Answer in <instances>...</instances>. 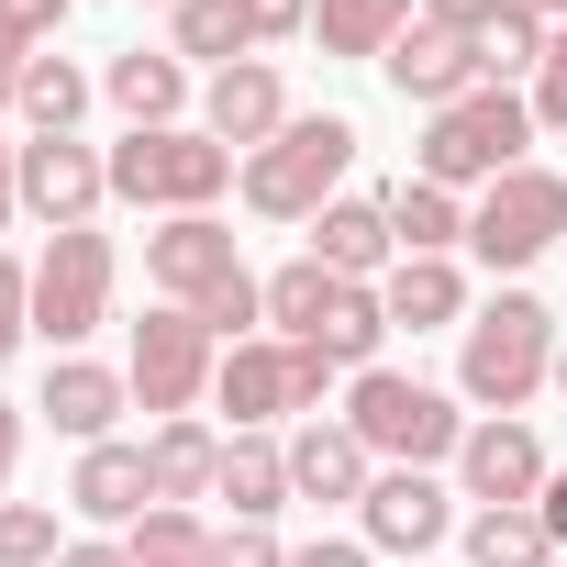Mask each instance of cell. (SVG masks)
I'll return each mask as SVG.
<instances>
[{
  "label": "cell",
  "mask_w": 567,
  "mask_h": 567,
  "mask_svg": "<svg viewBox=\"0 0 567 567\" xmlns=\"http://www.w3.org/2000/svg\"><path fill=\"white\" fill-rule=\"evenodd\" d=\"M145 278H156L178 312H200L223 346H245V334L267 323V278H245V256H234V234H223L212 212L156 223V234H145Z\"/></svg>",
  "instance_id": "obj_1"
},
{
  "label": "cell",
  "mask_w": 567,
  "mask_h": 567,
  "mask_svg": "<svg viewBox=\"0 0 567 567\" xmlns=\"http://www.w3.org/2000/svg\"><path fill=\"white\" fill-rule=\"evenodd\" d=\"M357 145H368V134H357L346 112H290V123H278V145L245 156V212H267V223H312L323 200H346Z\"/></svg>",
  "instance_id": "obj_2"
},
{
  "label": "cell",
  "mask_w": 567,
  "mask_h": 567,
  "mask_svg": "<svg viewBox=\"0 0 567 567\" xmlns=\"http://www.w3.org/2000/svg\"><path fill=\"white\" fill-rule=\"evenodd\" d=\"M523 145H534V101H523V90H467V101L423 112L412 178H434V189H489V178L523 167Z\"/></svg>",
  "instance_id": "obj_3"
},
{
  "label": "cell",
  "mask_w": 567,
  "mask_h": 567,
  "mask_svg": "<svg viewBox=\"0 0 567 567\" xmlns=\"http://www.w3.org/2000/svg\"><path fill=\"white\" fill-rule=\"evenodd\" d=\"M556 379V312L534 290H501L489 312H467V346H456V390L478 412H523L534 390Z\"/></svg>",
  "instance_id": "obj_4"
},
{
  "label": "cell",
  "mask_w": 567,
  "mask_h": 567,
  "mask_svg": "<svg viewBox=\"0 0 567 567\" xmlns=\"http://www.w3.org/2000/svg\"><path fill=\"white\" fill-rule=\"evenodd\" d=\"M234 189V145H212L200 123H156V134H123L112 145V200H134V212H212Z\"/></svg>",
  "instance_id": "obj_5"
},
{
  "label": "cell",
  "mask_w": 567,
  "mask_h": 567,
  "mask_svg": "<svg viewBox=\"0 0 567 567\" xmlns=\"http://www.w3.org/2000/svg\"><path fill=\"white\" fill-rule=\"evenodd\" d=\"M346 434H357L368 456H390V467H445V456L467 445V412H456L445 390L401 379V368H357V390H346Z\"/></svg>",
  "instance_id": "obj_6"
},
{
  "label": "cell",
  "mask_w": 567,
  "mask_h": 567,
  "mask_svg": "<svg viewBox=\"0 0 567 567\" xmlns=\"http://www.w3.org/2000/svg\"><path fill=\"white\" fill-rule=\"evenodd\" d=\"M346 368L323 357V346H290V334H245V346H223V412H234V434H267L278 412H323V390H334Z\"/></svg>",
  "instance_id": "obj_7"
},
{
  "label": "cell",
  "mask_w": 567,
  "mask_h": 567,
  "mask_svg": "<svg viewBox=\"0 0 567 567\" xmlns=\"http://www.w3.org/2000/svg\"><path fill=\"white\" fill-rule=\"evenodd\" d=\"M101 323H112V234H101V223L45 234V256H34V334H45L56 357H79Z\"/></svg>",
  "instance_id": "obj_8"
},
{
  "label": "cell",
  "mask_w": 567,
  "mask_h": 567,
  "mask_svg": "<svg viewBox=\"0 0 567 567\" xmlns=\"http://www.w3.org/2000/svg\"><path fill=\"white\" fill-rule=\"evenodd\" d=\"M123 379H134V401H145L156 423H178V412H189V401L223 379V334H212L200 312H178V301H167V312H145V323H134Z\"/></svg>",
  "instance_id": "obj_9"
},
{
  "label": "cell",
  "mask_w": 567,
  "mask_h": 567,
  "mask_svg": "<svg viewBox=\"0 0 567 567\" xmlns=\"http://www.w3.org/2000/svg\"><path fill=\"white\" fill-rule=\"evenodd\" d=\"M556 234H567V178H556V167H512V178H489L478 212H467L478 267H534Z\"/></svg>",
  "instance_id": "obj_10"
},
{
  "label": "cell",
  "mask_w": 567,
  "mask_h": 567,
  "mask_svg": "<svg viewBox=\"0 0 567 567\" xmlns=\"http://www.w3.org/2000/svg\"><path fill=\"white\" fill-rule=\"evenodd\" d=\"M101 200H112V156H90L79 134H23V212L45 234L101 223Z\"/></svg>",
  "instance_id": "obj_11"
},
{
  "label": "cell",
  "mask_w": 567,
  "mask_h": 567,
  "mask_svg": "<svg viewBox=\"0 0 567 567\" xmlns=\"http://www.w3.org/2000/svg\"><path fill=\"white\" fill-rule=\"evenodd\" d=\"M456 478H467V501L478 512H534L545 501V445L512 423V412H489V423H467V445H456Z\"/></svg>",
  "instance_id": "obj_12"
},
{
  "label": "cell",
  "mask_w": 567,
  "mask_h": 567,
  "mask_svg": "<svg viewBox=\"0 0 567 567\" xmlns=\"http://www.w3.org/2000/svg\"><path fill=\"white\" fill-rule=\"evenodd\" d=\"M357 523H368L379 556H434L456 534V489H434V467H379L368 501H357Z\"/></svg>",
  "instance_id": "obj_13"
},
{
  "label": "cell",
  "mask_w": 567,
  "mask_h": 567,
  "mask_svg": "<svg viewBox=\"0 0 567 567\" xmlns=\"http://www.w3.org/2000/svg\"><path fill=\"white\" fill-rule=\"evenodd\" d=\"M379 79L412 101V112H445V101H467L478 90V34H445V23H401L390 34V56H379Z\"/></svg>",
  "instance_id": "obj_14"
},
{
  "label": "cell",
  "mask_w": 567,
  "mask_h": 567,
  "mask_svg": "<svg viewBox=\"0 0 567 567\" xmlns=\"http://www.w3.org/2000/svg\"><path fill=\"white\" fill-rule=\"evenodd\" d=\"M278 123H290V90H278V68H267V56L212 68V90H200V134H212V145L256 156V145H278Z\"/></svg>",
  "instance_id": "obj_15"
},
{
  "label": "cell",
  "mask_w": 567,
  "mask_h": 567,
  "mask_svg": "<svg viewBox=\"0 0 567 567\" xmlns=\"http://www.w3.org/2000/svg\"><path fill=\"white\" fill-rule=\"evenodd\" d=\"M123 401H134V379L123 368H101V357H56L45 368V423L56 434H79V445H112V423H123Z\"/></svg>",
  "instance_id": "obj_16"
},
{
  "label": "cell",
  "mask_w": 567,
  "mask_h": 567,
  "mask_svg": "<svg viewBox=\"0 0 567 567\" xmlns=\"http://www.w3.org/2000/svg\"><path fill=\"white\" fill-rule=\"evenodd\" d=\"M312 256L334 267V278H390L401 267V234H390V200H323L312 212Z\"/></svg>",
  "instance_id": "obj_17"
},
{
  "label": "cell",
  "mask_w": 567,
  "mask_h": 567,
  "mask_svg": "<svg viewBox=\"0 0 567 567\" xmlns=\"http://www.w3.org/2000/svg\"><path fill=\"white\" fill-rule=\"evenodd\" d=\"M368 478H379V456L346 434V412H334V423L312 412V423L290 434V501H368Z\"/></svg>",
  "instance_id": "obj_18"
},
{
  "label": "cell",
  "mask_w": 567,
  "mask_h": 567,
  "mask_svg": "<svg viewBox=\"0 0 567 567\" xmlns=\"http://www.w3.org/2000/svg\"><path fill=\"white\" fill-rule=\"evenodd\" d=\"M379 312H390V334H467V278H456V256H401L390 278H379Z\"/></svg>",
  "instance_id": "obj_19"
},
{
  "label": "cell",
  "mask_w": 567,
  "mask_h": 567,
  "mask_svg": "<svg viewBox=\"0 0 567 567\" xmlns=\"http://www.w3.org/2000/svg\"><path fill=\"white\" fill-rule=\"evenodd\" d=\"M68 501L90 512V523H145L156 512V467H145V445H79V478H68Z\"/></svg>",
  "instance_id": "obj_20"
},
{
  "label": "cell",
  "mask_w": 567,
  "mask_h": 567,
  "mask_svg": "<svg viewBox=\"0 0 567 567\" xmlns=\"http://www.w3.org/2000/svg\"><path fill=\"white\" fill-rule=\"evenodd\" d=\"M101 101L134 123V134H156V123H178L189 112V56H112V79H101Z\"/></svg>",
  "instance_id": "obj_21"
},
{
  "label": "cell",
  "mask_w": 567,
  "mask_h": 567,
  "mask_svg": "<svg viewBox=\"0 0 567 567\" xmlns=\"http://www.w3.org/2000/svg\"><path fill=\"white\" fill-rule=\"evenodd\" d=\"M145 467H156V501H178V512H189V501H212V478H223V434L178 412V423H156V434H145Z\"/></svg>",
  "instance_id": "obj_22"
},
{
  "label": "cell",
  "mask_w": 567,
  "mask_h": 567,
  "mask_svg": "<svg viewBox=\"0 0 567 567\" xmlns=\"http://www.w3.org/2000/svg\"><path fill=\"white\" fill-rule=\"evenodd\" d=\"M212 501H234V523H267L278 501H290V445L223 434V478H212Z\"/></svg>",
  "instance_id": "obj_23"
},
{
  "label": "cell",
  "mask_w": 567,
  "mask_h": 567,
  "mask_svg": "<svg viewBox=\"0 0 567 567\" xmlns=\"http://www.w3.org/2000/svg\"><path fill=\"white\" fill-rule=\"evenodd\" d=\"M312 346H323L334 368H379V346H390V312H379V278H334V301H323Z\"/></svg>",
  "instance_id": "obj_24"
},
{
  "label": "cell",
  "mask_w": 567,
  "mask_h": 567,
  "mask_svg": "<svg viewBox=\"0 0 567 567\" xmlns=\"http://www.w3.org/2000/svg\"><path fill=\"white\" fill-rule=\"evenodd\" d=\"M390 200V234H401V256H456L467 245V200L456 189H434V178H401V189H379Z\"/></svg>",
  "instance_id": "obj_25"
},
{
  "label": "cell",
  "mask_w": 567,
  "mask_h": 567,
  "mask_svg": "<svg viewBox=\"0 0 567 567\" xmlns=\"http://www.w3.org/2000/svg\"><path fill=\"white\" fill-rule=\"evenodd\" d=\"M423 12V0H312V34H323V56H390V34Z\"/></svg>",
  "instance_id": "obj_26"
},
{
  "label": "cell",
  "mask_w": 567,
  "mask_h": 567,
  "mask_svg": "<svg viewBox=\"0 0 567 567\" xmlns=\"http://www.w3.org/2000/svg\"><path fill=\"white\" fill-rule=\"evenodd\" d=\"M467 567H556V534L534 512H467Z\"/></svg>",
  "instance_id": "obj_27"
},
{
  "label": "cell",
  "mask_w": 567,
  "mask_h": 567,
  "mask_svg": "<svg viewBox=\"0 0 567 567\" xmlns=\"http://www.w3.org/2000/svg\"><path fill=\"white\" fill-rule=\"evenodd\" d=\"M178 56L245 68V56H256V12H245V0H178Z\"/></svg>",
  "instance_id": "obj_28"
},
{
  "label": "cell",
  "mask_w": 567,
  "mask_h": 567,
  "mask_svg": "<svg viewBox=\"0 0 567 567\" xmlns=\"http://www.w3.org/2000/svg\"><path fill=\"white\" fill-rule=\"evenodd\" d=\"M12 112H23L34 134H79V112H90V79H79L68 56H34V68H23V90H12Z\"/></svg>",
  "instance_id": "obj_29"
},
{
  "label": "cell",
  "mask_w": 567,
  "mask_h": 567,
  "mask_svg": "<svg viewBox=\"0 0 567 567\" xmlns=\"http://www.w3.org/2000/svg\"><path fill=\"white\" fill-rule=\"evenodd\" d=\"M123 556H134V567H212V523L178 512V501H156V512L123 534Z\"/></svg>",
  "instance_id": "obj_30"
},
{
  "label": "cell",
  "mask_w": 567,
  "mask_h": 567,
  "mask_svg": "<svg viewBox=\"0 0 567 567\" xmlns=\"http://www.w3.org/2000/svg\"><path fill=\"white\" fill-rule=\"evenodd\" d=\"M323 301H334V267H323V256H290V267L267 278V323L290 334V346H312V323H323Z\"/></svg>",
  "instance_id": "obj_31"
},
{
  "label": "cell",
  "mask_w": 567,
  "mask_h": 567,
  "mask_svg": "<svg viewBox=\"0 0 567 567\" xmlns=\"http://www.w3.org/2000/svg\"><path fill=\"white\" fill-rule=\"evenodd\" d=\"M56 23H68V0H0V101L23 90L34 45H56Z\"/></svg>",
  "instance_id": "obj_32"
},
{
  "label": "cell",
  "mask_w": 567,
  "mask_h": 567,
  "mask_svg": "<svg viewBox=\"0 0 567 567\" xmlns=\"http://www.w3.org/2000/svg\"><path fill=\"white\" fill-rule=\"evenodd\" d=\"M534 68H545V23L501 12V23L478 34V90H512V79H534Z\"/></svg>",
  "instance_id": "obj_33"
},
{
  "label": "cell",
  "mask_w": 567,
  "mask_h": 567,
  "mask_svg": "<svg viewBox=\"0 0 567 567\" xmlns=\"http://www.w3.org/2000/svg\"><path fill=\"white\" fill-rule=\"evenodd\" d=\"M56 512L45 501H0V567H56Z\"/></svg>",
  "instance_id": "obj_34"
},
{
  "label": "cell",
  "mask_w": 567,
  "mask_h": 567,
  "mask_svg": "<svg viewBox=\"0 0 567 567\" xmlns=\"http://www.w3.org/2000/svg\"><path fill=\"white\" fill-rule=\"evenodd\" d=\"M534 134H567V23L545 34V68H534Z\"/></svg>",
  "instance_id": "obj_35"
},
{
  "label": "cell",
  "mask_w": 567,
  "mask_h": 567,
  "mask_svg": "<svg viewBox=\"0 0 567 567\" xmlns=\"http://www.w3.org/2000/svg\"><path fill=\"white\" fill-rule=\"evenodd\" d=\"M212 567H290V545H278L267 523H223L212 534Z\"/></svg>",
  "instance_id": "obj_36"
},
{
  "label": "cell",
  "mask_w": 567,
  "mask_h": 567,
  "mask_svg": "<svg viewBox=\"0 0 567 567\" xmlns=\"http://www.w3.org/2000/svg\"><path fill=\"white\" fill-rule=\"evenodd\" d=\"M34 334V267H12V256H0V357H12Z\"/></svg>",
  "instance_id": "obj_37"
},
{
  "label": "cell",
  "mask_w": 567,
  "mask_h": 567,
  "mask_svg": "<svg viewBox=\"0 0 567 567\" xmlns=\"http://www.w3.org/2000/svg\"><path fill=\"white\" fill-rule=\"evenodd\" d=\"M512 12V0H423V23H445V34H489Z\"/></svg>",
  "instance_id": "obj_38"
},
{
  "label": "cell",
  "mask_w": 567,
  "mask_h": 567,
  "mask_svg": "<svg viewBox=\"0 0 567 567\" xmlns=\"http://www.w3.org/2000/svg\"><path fill=\"white\" fill-rule=\"evenodd\" d=\"M256 12V45H278V34H312V0H245Z\"/></svg>",
  "instance_id": "obj_39"
},
{
  "label": "cell",
  "mask_w": 567,
  "mask_h": 567,
  "mask_svg": "<svg viewBox=\"0 0 567 567\" xmlns=\"http://www.w3.org/2000/svg\"><path fill=\"white\" fill-rule=\"evenodd\" d=\"M379 545H346V534H323V545H290V567H368Z\"/></svg>",
  "instance_id": "obj_40"
},
{
  "label": "cell",
  "mask_w": 567,
  "mask_h": 567,
  "mask_svg": "<svg viewBox=\"0 0 567 567\" xmlns=\"http://www.w3.org/2000/svg\"><path fill=\"white\" fill-rule=\"evenodd\" d=\"M534 523H545V534H556V556H567V467L545 478V501H534Z\"/></svg>",
  "instance_id": "obj_41"
},
{
  "label": "cell",
  "mask_w": 567,
  "mask_h": 567,
  "mask_svg": "<svg viewBox=\"0 0 567 567\" xmlns=\"http://www.w3.org/2000/svg\"><path fill=\"white\" fill-rule=\"evenodd\" d=\"M12 212H23V145L0 134V223H12Z\"/></svg>",
  "instance_id": "obj_42"
},
{
  "label": "cell",
  "mask_w": 567,
  "mask_h": 567,
  "mask_svg": "<svg viewBox=\"0 0 567 567\" xmlns=\"http://www.w3.org/2000/svg\"><path fill=\"white\" fill-rule=\"evenodd\" d=\"M12 456H23V412L0 401V501H12Z\"/></svg>",
  "instance_id": "obj_43"
},
{
  "label": "cell",
  "mask_w": 567,
  "mask_h": 567,
  "mask_svg": "<svg viewBox=\"0 0 567 567\" xmlns=\"http://www.w3.org/2000/svg\"><path fill=\"white\" fill-rule=\"evenodd\" d=\"M56 567H134V556H123V545H68Z\"/></svg>",
  "instance_id": "obj_44"
},
{
  "label": "cell",
  "mask_w": 567,
  "mask_h": 567,
  "mask_svg": "<svg viewBox=\"0 0 567 567\" xmlns=\"http://www.w3.org/2000/svg\"><path fill=\"white\" fill-rule=\"evenodd\" d=\"M512 12H523V23H545V34H556V23H567V0H512Z\"/></svg>",
  "instance_id": "obj_45"
},
{
  "label": "cell",
  "mask_w": 567,
  "mask_h": 567,
  "mask_svg": "<svg viewBox=\"0 0 567 567\" xmlns=\"http://www.w3.org/2000/svg\"><path fill=\"white\" fill-rule=\"evenodd\" d=\"M556 390H567V346H556Z\"/></svg>",
  "instance_id": "obj_46"
},
{
  "label": "cell",
  "mask_w": 567,
  "mask_h": 567,
  "mask_svg": "<svg viewBox=\"0 0 567 567\" xmlns=\"http://www.w3.org/2000/svg\"><path fill=\"white\" fill-rule=\"evenodd\" d=\"M167 12H178V0H167Z\"/></svg>",
  "instance_id": "obj_47"
}]
</instances>
